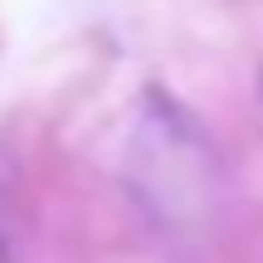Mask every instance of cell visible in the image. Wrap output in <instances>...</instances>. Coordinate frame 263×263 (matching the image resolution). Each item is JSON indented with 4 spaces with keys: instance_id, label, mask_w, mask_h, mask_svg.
Returning a JSON list of instances; mask_svg holds the SVG:
<instances>
[{
    "instance_id": "6da1fadb",
    "label": "cell",
    "mask_w": 263,
    "mask_h": 263,
    "mask_svg": "<svg viewBox=\"0 0 263 263\" xmlns=\"http://www.w3.org/2000/svg\"><path fill=\"white\" fill-rule=\"evenodd\" d=\"M132 176L151 180L146 200L161 215H171V210H200L205 205V180H215V156H210L205 137L161 93H151V117L137 132Z\"/></svg>"
},
{
    "instance_id": "3957f363",
    "label": "cell",
    "mask_w": 263,
    "mask_h": 263,
    "mask_svg": "<svg viewBox=\"0 0 263 263\" xmlns=\"http://www.w3.org/2000/svg\"><path fill=\"white\" fill-rule=\"evenodd\" d=\"M258 103H263V64H258Z\"/></svg>"
},
{
    "instance_id": "7a4b0ae2",
    "label": "cell",
    "mask_w": 263,
    "mask_h": 263,
    "mask_svg": "<svg viewBox=\"0 0 263 263\" xmlns=\"http://www.w3.org/2000/svg\"><path fill=\"white\" fill-rule=\"evenodd\" d=\"M0 263H15V244H10V229H5V215H0Z\"/></svg>"
}]
</instances>
